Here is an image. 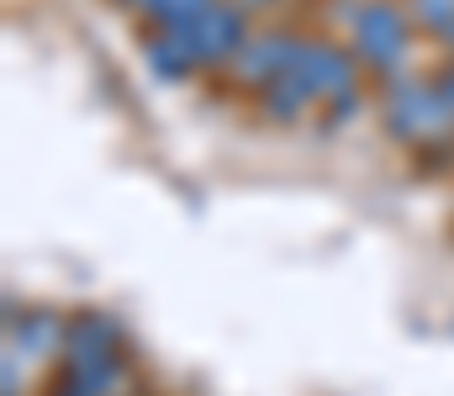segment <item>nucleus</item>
Instances as JSON below:
<instances>
[{"label":"nucleus","mask_w":454,"mask_h":396,"mask_svg":"<svg viewBox=\"0 0 454 396\" xmlns=\"http://www.w3.org/2000/svg\"><path fill=\"white\" fill-rule=\"evenodd\" d=\"M348 32H354V58H364L375 74H396L402 69V58H407V16H402V5L364 0L348 16Z\"/></svg>","instance_id":"1"},{"label":"nucleus","mask_w":454,"mask_h":396,"mask_svg":"<svg viewBox=\"0 0 454 396\" xmlns=\"http://www.w3.org/2000/svg\"><path fill=\"white\" fill-rule=\"evenodd\" d=\"M354 64H359V58H348L333 43L301 37L291 74L301 80V90H307L312 101H339V112H348V101H354Z\"/></svg>","instance_id":"2"},{"label":"nucleus","mask_w":454,"mask_h":396,"mask_svg":"<svg viewBox=\"0 0 454 396\" xmlns=\"http://www.w3.org/2000/svg\"><path fill=\"white\" fill-rule=\"evenodd\" d=\"M454 106L444 101V90L439 85H423V80H396L391 85V96H386V128L396 132V137H439V132L450 128Z\"/></svg>","instance_id":"3"},{"label":"nucleus","mask_w":454,"mask_h":396,"mask_svg":"<svg viewBox=\"0 0 454 396\" xmlns=\"http://www.w3.org/2000/svg\"><path fill=\"white\" fill-rule=\"evenodd\" d=\"M180 32L191 37V48H196L201 64H232L238 48L248 43V16H243L238 0H217L196 21H180Z\"/></svg>","instance_id":"4"},{"label":"nucleus","mask_w":454,"mask_h":396,"mask_svg":"<svg viewBox=\"0 0 454 396\" xmlns=\"http://www.w3.org/2000/svg\"><path fill=\"white\" fill-rule=\"evenodd\" d=\"M296 48H301L296 32H248V43H243L238 58H232V80L264 90V85H275L280 74H291Z\"/></svg>","instance_id":"5"},{"label":"nucleus","mask_w":454,"mask_h":396,"mask_svg":"<svg viewBox=\"0 0 454 396\" xmlns=\"http://www.w3.org/2000/svg\"><path fill=\"white\" fill-rule=\"evenodd\" d=\"M116 360V322L106 312H80L64 322V365H106Z\"/></svg>","instance_id":"6"},{"label":"nucleus","mask_w":454,"mask_h":396,"mask_svg":"<svg viewBox=\"0 0 454 396\" xmlns=\"http://www.w3.org/2000/svg\"><path fill=\"white\" fill-rule=\"evenodd\" d=\"M148 69L159 80H191V69H201V58H196L191 37L180 27H153V37H148Z\"/></svg>","instance_id":"7"},{"label":"nucleus","mask_w":454,"mask_h":396,"mask_svg":"<svg viewBox=\"0 0 454 396\" xmlns=\"http://www.w3.org/2000/svg\"><path fill=\"white\" fill-rule=\"evenodd\" d=\"M307 106H312V96L301 90L296 74H280L275 85H264V117H275V122H296Z\"/></svg>","instance_id":"8"},{"label":"nucleus","mask_w":454,"mask_h":396,"mask_svg":"<svg viewBox=\"0 0 454 396\" xmlns=\"http://www.w3.org/2000/svg\"><path fill=\"white\" fill-rule=\"evenodd\" d=\"M127 5H137L143 16H153V27H180V21H196L217 0H127Z\"/></svg>","instance_id":"9"},{"label":"nucleus","mask_w":454,"mask_h":396,"mask_svg":"<svg viewBox=\"0 0 454 396\" xmlns=\"http://www.w3.org/2000/svg\"><path fill=\"white\" fill-rule=\"evenodd\" d=\"M412 16H418L428 32L444 37V32L454 27V0H412Z\"/></svg>","instance_id":"10"},{"label":"nucleus","mask_w":454,"mask_h":396,"mask_svg":"<svg viewBox=\"0 0 454 396\" xmlns=\"http://www.w3.org/2000/svg\"><path fill=\"white\" fill-rule=\"evenodd\" d=\"M439 90H444V101H450V106H454V69H450V74H444V80H439Z\"/></svg>","instance_id":"11"},{"label":"nucleus","mask_w":454,"mask_h":396,"mask_svg":"<svg viewBox=\"0 0 454 396\" xmlns=\"http://www.w3.org/2000/svg\"><path fill=\"white\" fill-rule=\"evenodd\" d=\"M238 5H243V11H248V5H259V0H238Z\"/></svg>","instance_id":"12"},{"label":"nucleus","mask_w":454,"mask_h":396,"mask_svg":"<svg viewBox=\"0 0 454 396\" xmlns=\"http://www.w3.org/2000/svg\"><path fill=\"white\" fill-rule=\"evenodd\" d=\"M444 37H450V48H454V27H450V32H444Z\"/></svg>","instance_id":"13"}]
</instances>
